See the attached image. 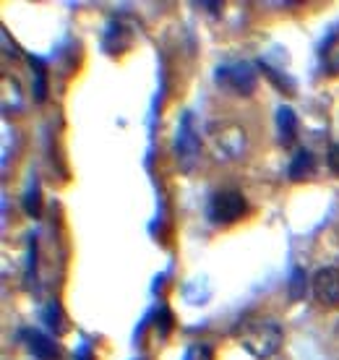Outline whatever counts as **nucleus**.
I'll return each instance as SVG.
<instances>
[{
	"label": "nucleus",
	"mask_w": 339,
	"mask_h": 360,
	"mask_svg": "<svg viewBox=\"0 0 339 360\" xmlns=\"http://www.w3.org/2000/svg\"><path fill=\"white\" fill-rule=\"evenodd\" d=\"M282 340H285V332H282L279 321H274V319L245 321L243 329L238 332V342L256 360H269L271 355H277L279 347H282Z\"/></svg>",
	"instance_id": "nucleus-1"
},
{
	"label": "nucleus",
	"mask_w": 339,
	"mask_h": 360,
	"mask_svg": "<svg viewBox=\"0 0 339 360\" xmlns=\"http://www.w3.org/2000/svg\"><path fill=\"white\" fill-rule=\"evenodd\" d=\"M209 144L222 160H241L248 149V136L232 120H217L209 126Z\"/></svg>",
	"instance_id": "nucleus-2"
},
{
	"label": "nucleus",
	"mask_w": 339,
	"mask_h": 360,
	"mask_svg": "<svg viewBox=\"0 0 339 360\" xmlns=\"http://www.w3.org/2000/svg\"><path fill=\"white\" fill-rule=\"evenodd\" d=\"M245 214V198L241 191H219L209 204V217L217 225H232Z\"/></svg>",
	"instance_id": "nucleus-3"
},
{
	"label": "nucleus",
	"mask_w": 339,
	"mask_h": 360,
	"mask_svg": "<svg viewBox=\"0 0 339 360\" xmlns=\"http://www.w3.org/2000/svg\"><path fill=\"white\" fill-rule=\"evenodd\" d=\"M217 84L230 89L232 94H253V89H256V71L248 63L222 65L217 71Z\"/></svg>",
	"instance_id": "nucleus-4"
},
{
	"label": "nucleus",
	"mask_w": 339,
	"mask_h": 360,
	"mask_svg": "<svg viewBox=\"0 0 339 360\" xmlns=\"http://www.w3.org/2000/svg\"><path fill=\"white\" fill-rule=\"evenodd\" d=\"M175 157H178V162L183 170H193V165H196V157H198V134L196 128H193V115L186 112L183 120H180V128H178V139H175Z\"/></svg>",
	"instance_id": "nucleus-5"
},
{
	"label": "nucleus",
	"mask_w": 339,
	"mask_h": 360,
	"mask_svg": "<svg viewBox=\"0 0 339 360\" xmlns=\"http://www.w3.org/2000/svg\"><path fill=\"white\" fill-rule=\"evenodd\" d=\"M313 297L326 308L339 306V269L337 266H324L313 274Z\"/></svg>",
	"instance_id": "nucleus-6"
},
{
	"label": "nucleus",
	"mask_w": 339,
	"mask_h": 360,
	"mask_svg": "<svg viewBox=\"0 0 339 360\" xmlns=\"http://www.w3.org/2000/svg\"><path fill=\"white\" fill-rule=\"evenodd\" d=\"M21 340L27 342V350L32 352L37 360H55L60 355L58 342H55L53 337H47L45 332H39V329H24V332H21Z\"/></svg>",
	"instance_id": "nucleus-7"
},
{
	"label": "nucleus",
	"mask_w": 339,
	"mask_h": 360,
	"mask_svg": "<svg viewBox=\"0 0 339 360\" xmlns=\"http://www.w3.org/2000/svg\"><path fill=\"white\" fill-rule=\"evenodd\" d=\"M131 47V32L120 24V21H113L105 32V50L110 55H117V53H125Z\"/></svg>",
	"instance_id": "nucleus-8"
},
{
	"label": "nucleus",
	"mask_w": 339,
	"mask_h": 360,
	"mask_svg": "<svg viewBox=\"0 0 339 360\" xmlns=\"http://www.w3.org/2000/svg\"><path fill=\"white\" fill-rule=\"evenodd\" d=\"M277 131L282 144H293L298 136V115L293 108H279L277 110Z\"/></svg>",
	"instance_id": "nucleus-9"
},
{
	"label": "nucleus",
	"mask_w": 339,
	"mask_h": 360,
	"mask_svg": "<svg viewBox=\"0 0 339 360\" xmlns=\"http://www.w3.org/2000/svg\"><path fill=\"white\" fill-rule=\"evenodd\" d=\"M29 65H32V73H34V82H32V94H34L37 102H45L47 99V68L45 63L29 55Z\"/></svg>",
	"instance_id": "nucleus-10"
},
{
	"label": "nucleus",
	"mask_w": 339,
	"mask_h": 360,
	"mask_svg": "<svg viewBox=\"0 0 339 360\" xmlns=\"http://www.w3.org/2000/svg\"><path fill=\"white\" fill-rule=\"evenodd\" d=\"M321 63H324V73L339 76V32L326 39V45L321 50Z\"/></svg>",
	"instance_id": "nucleus-11"
},
{
	"label": "nucleus",
	"mask_w": 339,
	"mask_h": 360,
	"mask_svg": "<svg viewBox=\"0 0 339 360\" xmlns=\"http://www.w3.org/2000/svg\"><path fill=\"white\" fill-rule=\"evenodd\" d=\"M313 154L311 152H298L295 154V160H293V165H290V178L293 180H305L308 175L313 172Z\"/></svg>",
	"instance_id": "nucleus-12"
},
{
	"label": "nucleus",
	"mask_w": 339,
	"mask_h": 360,
	"mask_svg": "<svg viewBox=\"0 0 339 360\" xmlns=\"http://www.w3.org/2000/svg\"><path fill=\"white\" fill-rule=\"evenodd\" d=\"M39 209H42V196H39V183L37 178L29 180V188L24 193V212L29 217H39Z\"/></svg>",
	"instance_id": "nucleus-13"
},
{
	"label": "nucleus",
	"mask_w": 339,
	"mask_h": 360,
	"mask_svg": "<svg viewBox=\"0 0 339 360\" xmlns=\"http://www.w3.org/2000/svg\"><path fill=\"white\" fill-rule=\"evenodd\" d=\"M45 321H47V326H50V329H55V334H63L65 329H68V326L63 324L65 319H63L60 303H55V300L45 308Z\"/></svg>",
	"instance_id": "nucleus-14"
},
{
	"label": "nucleus",
	"mask_w": 339,
	"mask_h": 360,
	"mask_svg": "<svg viewBox=\"0 0 339 360\" xmlns=\"http://www.w3.org/2000/svg\"><path fill=\"white\" fill-rule=\"evenodd\" d=\"M305 288H308V282H305V271L303 269H295L293 271V279H290V297H293V300H303V297H305Z\"/></svg>",
	"instance_id": "nucleus-15"
},
{
	"label": "nucleus",
	"mask_w": 339,
	"mask_h": 360,
	"mask_svg": "<svg viewBox=\"0 0 339 360\" xmlns=\"http://www.w3.org/2000/svg\"><path fill=\"white\" fill-rule=\"evenodd\" d=\"M186 360H215V352L206 345H191L186 352Z\"/></svg>",
	"instance_id": "nucleus-16"
},
{
	"label": "nucleus",
	"mask_w": 339,
	"mask_h": 360,
	"mask_svg": "<svg viewBox=\"0 0 339 360\" xmlns=\"http://www.w3.org/2000/svg\"><path fill=\"white\" fill-rule=\"evenodd\" d=\"M329 167L334 175H339V144L329 146Z\"/></svg>",
	"instance_id": "nucleus-17"
},
{
	"label": "nucleus",
	"mask_w": 339,
	"mask_h": 360,
	"mask_svg": "<svg viewBox=\"0 0 339 360\" xmlns=\"http://www.w3.org/2000/svg\"><path fill=\"white\" fill-rule=\"evenodd\" d=\"M0 37H3V47H6V55H8V58H11V55H13V58H16V55H18V50H16V47H11V34H8V32H6V29H3V34H0Z\"/></svg>",
	"instance_id": "nucleus-18"
},
{
	"label": "nucleus",
	"mask_w": 339,
	"mask_h": 360,
	"mask_svg": "<svg viewBox=\"0 0 339 360\" xmlns=\"http://www.w3.org/2000/svg\"><path fill=\"white\" fill-rule=\"evenodd\" d=\"M76 360H94V352H91L89 345H81V350L76 352Z\"/></svg>",
	"instance_id": "nucleus-19"
}]
</instances>
